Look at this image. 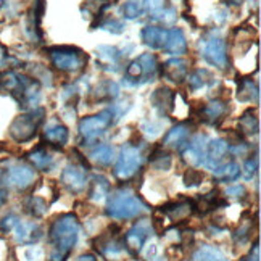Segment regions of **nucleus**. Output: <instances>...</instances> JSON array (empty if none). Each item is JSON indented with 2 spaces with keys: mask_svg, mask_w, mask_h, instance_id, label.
Wrapping results in <instances>:
<instances>
[{
  "mask_svg": "<svg viewBox=\"0 0 261 261\" xmlns=\"http://www.w3.org/2000/svg\"><path fill=\"white\" fill-rule=\"evenodd\" d=\"M4 2H5V0H0V7H2V5H4Z\"/></svg>",
  "mask_w": 261,
  "mask_h": 261,
  "instance_id": "nucleus-53",
  "label": "nucleus"
},
{
  "mask_svg": "<svg viewBox=\"0 0 261 261\" xmlns=\"http://www.w3.org/2000/svg\"><path fill=\"white\" fill-rule=\"evenodd\" d=\"M252 229H253V224L252 223H244L242 226H240L236 234H234V240L239 244H245L247 240L250 239V236H252Z\"/></svg>",
  "mask_w": 261,
  "mask_h": 261,
  "instance_id": "nucleus-44",
  "label": "nucleus"
},
{
  "mask_svg": "<svg viewBox=\"0 0 261 261\" xmlns=\"http://www.w3.org/2000/svg\"><path fill=\"white\" fill-rule=\"evenodd\" d=\"M5 202H7V190L2 184H0V208L5 205Z\"/></svg>",
  "mask_w": 261,
  "mask_h": 261,
  "instance_id": "nucleus-50",
  "label": "nucleus"
},
{
  "mask_svg": "<svg viewBox=\"0 0 261 261\" xmlns=\"http://www.w3.org/2000/svg\"><path fill=\"white\" fill-rule=\"evenodd\" d=\"M119 95V87L112 79L98 83L97 87L92 90L94 102H112Z\"/></svg>",
  "mask_w": 261,
  "mask_h": 261,
  "instance_id": "nucleus-28",
  "label": "nucleus"
},
{
  "mask_svg": "<svg viewBox=\"0 0 261 261\" xmlns=\"http://www.w3.org/2000/svg\"><path fill=\"white\" fill-rule=\"evenodd\" d=\"M227 5H234V7H239L240 4H242V0H226Z\"/></svg>",
  "mask_w": 261,
  "mask_h": 261,
  "instance_id": "nucleus-52",
  "label": "nucleus"
},
{
  "mask_svg": "<svg viewBox=\"0 0 261 261\" xmlns=\"http://www.w3.org/2000/svg\"><path fill=\"white\" fill-rule=\"evenodd\" d=\"M47 54L50 58V63L55 66V69L62 73L74 74L83 71L87 63V55L81 48L71 45H55L47 48Z\"/></svg>",
  "mask_w": 261,
  "mask_h": 261,
  "instance_id": "nucleus-5",
  "label": "nucleus"
},
{
  "mask_svg": "<svg viewBox=\"0 0 261 261\" xmlns=\"http://www.w3.org/2000/svg\"><path fill=\"white\" fill-rule=\"evenodd\" d=\"M116 121L118 119H116L113 107L107 108L97 115H90V116L83 118L77 126L79 136H81L84 142H92V140H97L98 137H102Z\"/></svg>",
  "mask_w": 261,
  "mask_h": 261,
  "instance_id": "nucleus-8",
  "label": "nucleus"
},
{
  "mask_svg": "<svg viewBox=\"0 0 261 261\" xmlns=\"http://www.w3.org/2000/svg\"><path fill=\"white\" fill-rule=\"evenodd\" d=\"M7 50L2 47V45H0V66H4L5 65V62H7Z\"/></svg>",
  "mask_w": 261,
  "mask_h": 261,
  "instance_id": "nucleus-51",
  "label": "nucleus"
},
{
  "mask_svg": "<svg viewBox=\"0 0 261 261\" xmlns=\"http://www.w3.org/2000/svg\"><path fill=\"white\" fill-rule=\"evenodd\" d=\"M195 212L192 200H177V202H171L162 208V213L166 215L174 223L179 221H186L190 215Z\"/></svg>",
  "mask_w": 261,
  "mask_h": 261,
  "instance_id": "nucleus-22",
  "label": "nucleus"
},
{
  "mask_svg": "<svg viewBox=\"0 0 261 261\" xmlns=\"http://www.w3.org/2000/svg\"><path fill=\"white\" fill-rule=\"evenodd\" d=\"M166 0H142V8L144 12L150 15V18H153L158 15L163 8H166Z\"/></svg>",
  "mask_w": 261,
  "mask_h": 261,
  "instance_id": "nucleus-41",
  "label": "nucleus"
},
{
  "mask_svg": "<svg viewBox=\"0 0 261 261\" xmlns=\"http://www.w3.org/2000/svg\"><path fill=\"white\" fill-rule=\"evenodd\" d=\"M213 177L216 182H234L240 177V166L236 162L221 163L213 169Z\"/></svg>",
  "mask_w": 261,
  "mask_h": 261,
  "instance_id": "nucleus-30",
  "label": "nucleus"
},
{
  "mask_svg": "<svg viewBox=\"0 0 261 261\" xmlns=\"http://www.w3.org/2000/svg\"><path fill=\"white\" fill-rule=\"evenodd\" d=\"M18 221H19V218L16 216V215H13V213H10V215H7L4 219H2V224H0V227H2L4 230H13L15 229V226L18 224Z\"/></svg>",
  "mask_w": 261,
  "mask_h": 261,
  "instance_id": "nucleus-46",
  "label": "nucleus"
},
{
  "mask_svg": "<svg viewBox=\"0 0 261 261\" xmlns=\"http://www.w3.org/2000/svg\"><path fill=\"white\" fill-rule=\"evenodd\" d=\"M145 212H148V206L142 202V198L133 194L130 190L121 189L108 197L107 215L112 219H134Z\"/></svg>",
  "mask_w": 261,
  "mask_h": 261,
  "instance_id": "nucleus-3",
  "label": "nucleus"
},
{
  "mask_svg": "<svg viewBox=\"0 0 261 261\" xmlns=\"http://www.w3.org/2000/svg\"><path fill=\"white\" fill-rule=\"evenodd\" d=\"M34 79L39 83L42 81L44 84L47 86H52V74L47 69V66H42V65H36L34 66Z\"/></svg>",
  "mask_w": 261,
  "mask_h": 261,
  "instance_id": "nucleus-45",
  "label": "nucleus"
},
{
  "mask_svg": "<svg viewBox=\"0 0 261 261\" xmlns=\"http://www.w3.org/2000/svg\"><path fill=\"white\" fill-rule=\"evenodd\" d=\"M174 100H176V94L173 89H169L166 86L158 87L155 92L150 97V102H152L153 108L162 116H169L174 110Z\"/></svg>",
  "mask_w": 261,
  "mask_h": 261,
  "instance_id": "nucleus-16",
  "label": "nucleus"
},
{
  "mask_svg": "<svg viewBox=\"0 0 261 261\" xmlns=\"http://www.w3.org/2000/svg\"><path fill=\"white\" fill-rule=\"evenodd\" d=\"M95 245H97L95 248L107 256H115L123 252V244L116 240V234L105 232L95 240Z\"/></svg>",
  "mask_w": 261,
  "mask_h": 261,
  "instance_id": "nucleus-29",
  "label": "nucleus"
},
{
  "mask_svg": "<svg viewBox=\"0 0 261 261\" xmlns=\"http://www.w3.org/2000/svg\"><path fill=\"white\" fill-rule=\"evenodd\" d=\"M110 182L108 179L103 177V176H98V174H94L89 180V198L94 200V202H102L105 200L108 195H110Z\"/></svg>",
  "mask_w": 261,
  "mask_h": 261,
  "instance_id": "nucleus-25",
  "label": "nucleus"
},
{
  "mask_svg": "<svg viewBox=\"0 0 261 261\" xmlns=\"http://www.w3.org/2000/svg\"><path fill=\"white\" fill-rule=\"evenodd\" d=\"M190 130H192V126L187 123H180L173 126L168 130L166 136L163 137V148H177L180 150L189 140Z\"/></svg>",
  "mask_w": 261,
  "mask_h": 261,
  "instance_id": "nucleus-18",
  "label": "nucleus"
},
{
  "mask_svg": "<svg viewBox=\"0 0 261 261\" xmlns=\"http://www.w3.org/2000/svg\"><path fill=\"white\" fill-rule=\"evenodd\" d=\"M121 16L126 19H137L140 15L144 13L142 8V0H126V2L121 5Z\"/></svg>",
  "mask_w": 261,
  "mask_h": 261,
  "instance_id": "nucleus-37",
  "label": "nucleus"
},
{
  "mask_svg": "<svg viewBox=\"0 0 261 261\" xmlns=\"http://www.w3.org/2000/svg\"><path fill=\"white\" fill-rule=\"evenodd\" d=\"M158 76H160V63L156 55L142 54L126 66L123 83L130 87H137L156 81Z\"/></svg>",
  "mask_w": 261,
  "mask_h": 261,
  "instance_id": "nucleus-4",
  "label": "nucleus"
},
{
  "mask_svg": "<svg viewBox=\"0 0 261 261\" xmlns=\"http://www.w3.org/2000/svg\"><path fill=\"white\" fill-rule=\"evenodd\" d=\"M190 261H229L226 255L221 252L218 247L213 245H202L198 247Z\"/></svg>",
  "mask_w": 261,
  "mask_h": 261,
  "instance_id": "nucleus-33",
  "label": "nucleus"
},
{
  "mask_svg": "<svg viewBox=\"0 0 261 261\" xmlns=\"http://www.w3.org/2000/svg\"><path fill=\"white\" fill-rule=\"evenodd\" d=\"M112 5L110 0H86L84 5L81 7V13L84 15V18H92V29L95 28V24L100 21V18L103 16V12Z\"/></svg>",
  "mask_w": 261,
  "mask_h": 261,
  "instance_id": "nucleus-27",
  "label": "nucleus"
},
{
  "mask_svg": "<svg viewBox=\"0 0 261 261\" xmlns=\"http://www.w3.org/2000/svg\"><path fill=\"white\" fill-rule=\"evenodd\" d=\"M150 165L155 169H160V171H166V169H169V166H171V155H169L163 147H160L150 155Z\"/></svg>",
  "mask_w": 261,
  "mask_h": 261,
  "instance_id": "nucleus-36",
  "label": "nucleus"
},
{
  "mask_svg": "<svg viewBox=\"0 0 261 261\" xmlns=\"http://www.w3.org/2000/svg\"><path fill=\"white\" fill-rule=\"evenodd\" d=\"M28 162L36 169H39V171H50L54 166V156L50 155L45 148L39 147L28 155Z\"/></svg>",
  "mask_w": 261,
  "mask_h": 261,
  "instance_id": "nucleus-31",
  "label": "nucleus"
},
{
  "mask_svg": "<svg viewBox=\"0 0 261 261\" xmlns=\"http://www.w3.org/2000/svg\"><path fill=\"white\" fill-rule=\"evenodd\" d=\"M42 137L44 140L48 144V145H54V147H63L66 142H68V137H69V133L66 126L60 124V123H52L48 124L44 133H42Z\"/></svg>",
  "mask_w": 261,
  "mask_h": 261,
  "instance_id": "nucleus-24",
  "label": "nucleus"
},
{
  "mask_svg": "<svg viewBox=\"0 0 261 261\" xmlns=\"http://www.w3.org/2000/svg\"><path fill=\"white\" fill-rule=\"evenodd\" d=\"M113 158H115V148L107 144H100L90 152V160L100 166H110Z\"/></svg>",
  "mask_w": 261,
  "mask_h": 261,
  "instance_id": "nucleus-34",
  "label": "nucleus"
},
{
  "mask_svg": "<svg viewBox=\"0 0 261 261\" xmlns=\"http://www.w3.org/2000/svg\"><path fill=\"white\" fill-rule=\"evenodd\" d=\"M200 55L203 60L221 71L229 68V54H227V44L218 33L212 31L206 33L200 39Z\"/></svg>",
  "mask_w": 261,
  "mask_h": 261,
  "instance_id": "nucleus-7",
  "label": "nucleus"
},
{
  "mask_svg": "<svg viewBox=\"0 0 261 261\" xmlns=\"http://www.w3.org/2000/svg\"><path fill=\"white\" fill-rule=\"evenodd\" d=\"M203 180V173H200L198 169H189L184 174V184L187 187H197L202 184Z\"/></svg>",
  "mask_w": 261,
  "mask_h": 261,
  "instance_id": "nucleus-43",
  "label": "nucleus"
},
{
  "mask_svg": "<svg viewBox=\"0 0 261 261\" xmlns=\"http://www.w3.org/2000/svg\"><path fill=\"white\" fill-rule=\"evenodd\" d=\"M153 234V223L147 218L139 219L137 223L130 227L124 239H123V247L127 250L129 253L137 255L142 252L144 245L147 244V240L150 239V236Z\"/></svg>",
  "mask_w": 261,
  "mask_h": 261,
  "instance_id": "nucleus-10",
  "label": "nucleus"
},
{
  "mask_svg": "<svg viewBox=\"0 0 261 261\" xmlns=\"http://www.w3.org/2000/svg\"><path fill=\"white\" fill-rule=\"evenodd\" d=\"M259 242L256 240L255 242V248H252V252H250L245 258H242L240 261H259Z\"/></svg>",
  "mask_w": 261,
  "mask_h": 261,
  "instance_id": "nucleus-48",
  "label": "nucleus"
},
{
  "mask_svg": "<svg viewBox=\"0 0 261 261\" xmlns=\"http://www.w3.org/2000/svg\"><path fill=\"white\" fill-rule=\"evenodd\" d=\"M74 261H98V259L92 253H84V255H79Z\"/></svg>",
  "mask_w": 261,
  "mask_h": 261,
  "instance_id": "nucleus-49",
  "label": "nucleus"
},
{
  "mask_svg": "<svg viewBox=\"0 0 261 261\" xmlns=\"http://www.w3.org/2000/svg\"><path fill=\"white\" fill-rule=\"evenodd\" d=\"M229 152V142L224 139H212L206 144V155H205V166L215 169L218 165L223 163L226 153Z\"/></svg>",
  "mask_w": 261,
  "mask_h": 261,
  "instance_id": "nucleus-17",
  "label": "nucleus"
},
{
  "mask_svg": "<svg viewBox=\"0 0 261 261\" xmlns=\"http://www.w3.org/2000/svg\"><path fill=\"white\" fill-rule=\"evenodd\" d=\"M239 130L244 136H256L259 130V121L253 108L245 110L239 119Z\"/></svg>",
  "mask_w": 261,
  "mask_h": 261,
  "instance_id": "nucleus-32",
  "label": "nucleus"
},
{
  "mask_svg": "<svg viewBox=\"0 0 261 261\" xmlns=\"http://www.w3.org/2000/svg\"><path fill=\"white\" fill-rule=\"evenodd\" d=\"M227 113H229V103L226 100L213 98V100H210L208 103L202 105V108H200V112H198V116L203 123L218 126L227 116Z\"/></svg>",
  "mask_w": 261,
  "mask_h": 261,
  "instance_id": "nucleus-13",
  "label": "nucleus"
},
{
  "mask_svg": "<svg viewBox=\"0 0 261 261\" xmlns=\"http://www.w3.org/2000/svg\"><path fill=\"white\" fill-rule=\"evenodd\" d=\"M247 195V189L244 186H232L226 189V197L230 198H244Z\"/></svg>",
  "mask_w": 261,
  "mask_h": 261,
  "instance_id": "nucleus-47",
  "label": "nucleus"
},
{
  "mask_svg": "<svg viewBox=\"0 0 261 261\" xmlns=\"http://www.w3.org/2000/svg\"><path fill=\"white\" fill-rule=\"evenodd\" d=\"M152 19H153V21L162 23L163 26H174L176 21H177V12H176V8H174V7L168 5V7L163 8L158 15H155Z\"/></svg>",
  "mask_w": 261,
  "mask_h": 261,
  "instance_id": "nucleus-39",
  "label": "nucleus"
},
{
  "mask_svg": "<svg viewBox=\"0 0 261 261\" xmlns=\"http://www.w3.org/2000/svg\"><path fill=\"white\" fill-rule=\"evenodd\" d=\"M79 237V221L73 213L58 216L48 229V239L54 245L48 261H66Z\"/></svg>",
  "mask_w": 261,
  "mask_h": 261,
  "instance_id": "nucleus-1",
  "label": "nucleus"
},
{
  "mask_svg": "<svg viewBox=\"0 0 261 261\" xmlns=\"http://www.w3.org/2000/svg\"><path fill=\"white\" fill-rule=\"evenodd\" d=\"M189 74V62L180 57L169 58L168 62L160 65V76L166 77L174 84H182Z\"/></svg>",
  "mask_w": 261,
  "mask_h": 261,
  "instance_id": "nucleus-14",
  "label": "nucleus"
},
{
  "mask_svg": "<svg viewBox=\"0 0 261 261\" xmlns=\"http://www.w3.org/2000/svg\"><path fill=\"white\" fill-rule=\"evenodd\" d=\"M13 232H15V239L18 244L33 245L42 237V227L36 223H24V221L19 219L18 224L13 229Z\"/></svg>",
  "mask_w": 261,
  "mask_h": 261,
  "instance_id": "nucleus-19",
  "label": "nucleus"
},
{
  "mask_svg": "<svg viewBox=\"0 0 261 261\" xmlns=\"http://www.w3.org/2000/svg\"><path fill=\"white\" fill-rule=\"evenodd\" d=\"M44 116H45L44 108H37V107L29 110L24 115L16 116L12 121V124H10V129H8L10 136L19 144L29 142V140H33L34 136L37 134L39 127L42 126Z\"/></svg>",
  "mask_w": 261,
  "mask_h": 261,
  "instance_id": "nucleus-6",
  "label": "nucleus"
},
{
  "mask_svg": "<svg viewBox=\"0 0 261 261\" xmlns=\"http://www.w3.org/2000/svg\"><path fill=\"white\" fill-rule=\"evenodd\" d=\"M95 26H98V29H103L107 33L112 34H123L124 33V23L119 21V19H103V21H98Z\"/></svg>",
  "mask_w": 261,
  "mask_h": 261,
  "instance_id": "nucleus-40",
  "label": "nucleus"
},
{
  "mask_svg": "<svg viewBox=\"0 0 261 261\" xmlns=\"http://www.w3.org/2000/svg\"><path fill=\"white\" fill-rule=\"evenodd\" d=\"M187 83L192 90H200L206 84L213 83V76L210 74L206 69H195L192 74H187Z\"/></svg>",
  "mask_w": 261,
  "mask_h": 261,
  "instance_id": "nucleus-35",
  "label": "nucleus"
},
{
  "mask_svg": "<svg viewBox=\"0 0 261 261\" xmlns=\"http://www.w3.org/2000/svg\"><path fill=\"white\" fill-rule=\"evenodd\" d=\"M256 173H258V158L252 156V158L245 160L244 168H240V174H244V177L250 180L255 177Z\"/></svg>",
  "mask_w": 261,
  "mask_h": 261,
  "instance_id": "nucleus-42",
  "label": "nucleus"
},
{
  "mask_svg": "<svg viewBox=\"0 0 261 261\" xmlns=\"http://www.w3.org/2000/svg\"><path fill=\"white\" fill-rule=\"evenodd\" d=\"M187 39L186 34L180 28H171L168 29V37L163 47V52L168 55H174V57H180L187 54Z\"/></svg>",
  "mask_w": 261,
  "mask_h": 261,
  "instance_id": "nucleus-20",
  "label": "nucleus"
},
{
  "mask_svg": "<svg viewBox=\"0 0 261 261\" xmlns=\"http://www.w3.org/2000/svg\"><path fill=\"white\" fill-rule=\"evenodd\" d=\"M60 180H62V184L69 190V192H74V194H81L87 186L84 168L77 166L74 163H69L65 166Z\"/></svg>",
  "mask_w": 261,
  "mask_h": 261,
  "instance_id": "nucleus-15",
  "label": "nucleus"
},
{
  "mask_svg": "<svg viewBox=\"0 0 261 261\" xmlns=\"http://www.w3.org/2000/svg\"><path fill=\"white\" fill-rule=\"evenodd\" d=\"M142 166H144L142 150L137 145L126 144L118 155L113 174L118 180H129L142 169Z\"/></svg>",
  "mask_w": 261,
  "mask_h": 261,
  "instance_id": "nucleus-9",
  "label": "nucleus"
},
{
  "mask_svg": "<svg viewBox=\"0 0 261 261\" xmlns=\"http://www.w3.org/2000/svg\"><path fill=\"white\" fill-rule=\"evenodd\" d=\"M4 180L5 186L8 187L16 190H26L36 180V171L28 165H13L5 171Z\"/></svg>",
  "mask_w": 261,
  "mask_h": 261,
  "instance_id": "nucleus-11",
  "label": "nucleus"
},
{
  "mask_svg": "<svg viewBox=\"0 0 261 261\" xmlns=\"http://www.w3.org/2000/svg\"><path fill=\"white\" fill-rule=\"evenodd\" d=\"M206 136L198 134L190 142H187L182 148V158L192 166H205V155H206Z\"/></svg>",
  "mask_w": 261,
  "mask_h": 261,
  "instance_id": "nucleus-12",
  "label": "nucleus"
},
{
  "mask_svg": "<svg viewBox=\"0 0 261 261\" xmlns=\"http://www.w3.org/2000/svg\"><path fill=\"white\" fill-rule=\"evenodd\" d=\"M95 52H97L98 60L102 62L98 66H102V68L115 66V71H118V69H119L118 66H119V63H121V58L126 55L124 50H119L115 45H98Z\"/></svg>",
  "mask_w": 261,
  "mask_h": 261,
  "instance_id": "nucleus-23",
  "label": "nucleus"
},
{
  "mask_svg": "<svg viewBox=\"0 0 261 261\" xmlns=\"http://www.w3.org/2000/svg\"><path fill=\"white\" fill-rule=\"evenodd\" d=\"M26 208H28L29 215L34 216V218H42L47 213V210H48L47 202L41 197H31V198H29L28 203H26Z\"/></svg>",
  "mask_w": 261,
  "mask_h": 261,
  "instance_id": "nucleus-38",
  "label": "nucleus"
},
{
  "mask_svg": "<svg viewBox=\"0 0 261 261\" xmlns=\"http://www.w3.org/2000/svg\"><path fill=\"white\" fill-rule=\"evenodd\" d=\"M237 98L240 100V102H248V103H258L259 102V87L253 79H250V77L240 79Z\"/></svg>",
  "mask_w": 261,
  "mask_h": 261,
  "instance_id": "nucleus-26",
  "label": "nucleus"
},
{
  "mask_svg": "<svg viewBox=\"0 0 261 261\" xmlns=\"http://www.w3.org/2000/svg\"><path fill=\"white\" fill-rule=\"evenodd\" d=\"M0 92L12 95L21 108H36L41 100V86L36 79L15 71L0 74Z\"/></svg>",
  "mask_w": 261,
  "mask_h": 261,
  "instance_id": "nucleus-2",
  "label": "nucleus"
},
{
  "mask_svg": "<svg viewBox=\"0 0 261 261\" xmlns=\"http://www.w3.org/2000/svg\"><path fill=\"white\" fill-rule=\"evenodd\" d=\"M168 37V28L162 26H145L140 31V39H142L144 45L150 47L152 50H163L165 42Z\"/></svg>",
  "mask_w": 261,
  "mask_h": 261,
  "instance_id": "nucleus-21",
  "label": "nucleus"
}]
</instances>
